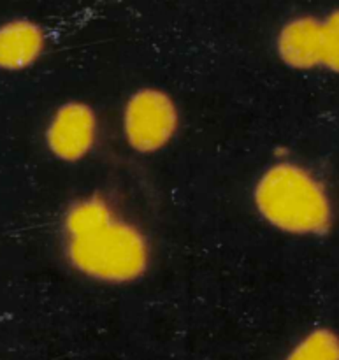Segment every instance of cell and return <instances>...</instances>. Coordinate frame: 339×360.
<instances>
[{"instance_id":"obj_1","label":"cell","mask_w":339,"mask_h":360,"mask_svg":"<svg viewBox=\"0 0 339 360\" xmlns=\"http://www.w3.org/2000/svg\"><path fill=\"white\" fill-rule=\"evenodd\" d=\"M62 255L76 276L102 287H130L148 276L155 248L146 229L104 192L77 195L60 220Z\"/></svg>"},{"instance_id":"obj_2","label":"cell","mask_w":339,"mask_h":360,"mask_svg":"<svg viewBox=\"0 0 339 360\" xmlns=\"http://www.w3.org/2000/svg\"><path fill=\"white\" fill-rule=\"evenodd\" d=\"M250 199L257 217L287 238L322 239L336 227V200L327 179L292 157L267 164L257 174Z\"/></svg>"},{"instance_id":"obj_3","label":"cell","mask_w":339,"mask_h":360,"mask_svg":"<svg viewBox=\"0 0 339 360\" xmlns=\"http://www.w3.org/2000/svg\"><path fill=\"white\" fill-rule=\"evenodd\" d=\"M181 127V105L171 91L157 84L132 90L120 109L123 143L141 157H153L171 148Z\"/></svg>"},{"instance_id":"obj_4","label":"cell","mask_w":339,"mask_h":360,"mask_svg":"<svg viewBox=\"0 0 339 360\" xmlns=\"http://www.w3.org/2000/svg\"><path fill=\"white\" fill-rule=\"evenodd\" d=\"M274 55L281 65L295 72L339 70V16L338 11L316 14H295L278 27Z\"/></svg>"},{"instance_id":"obj_5","label":"cell","mask_w":339,"mask_h":360,"mask_svg":"<svg viewBox=\"0 0 339 360\" xmlns=\"http://www.w3.org/2000/svg\"><path fill=\"white\" fill-rule=\"evenodd\" d=\"M102 137L98 109L84 98H67L49 112L42 143L53 160L76 165L97 151Z\"/></svg>"},{"instance_id":"obj_6","label":"cell","mask_w":339,"mask_h":360,"mask_svg":"<svg viewBox=\"0 0 339 360\" xmlns=\"http://www.w3.org/2000/svg\"><path fill=\"white\" fill-rule=\"evenodd\" d=\"M49 48L46 28L32 18H11L0 23V70L9 74L30 70Z\"/></svg>"},{"instance_id":"obj_7","label":"cell","mask_w":339,"mask_h":360,"mask_svg":"<svg viewBox=\"0 0 339 360\" xmlns=\"http://www.w3.org/2000/svg\"><path fill=\"white\" fill-rule=\"evenodd\" d=\"M281 360H339V336L334 327L316 326L302 333Z\"/></svg>"}]
</instances>
